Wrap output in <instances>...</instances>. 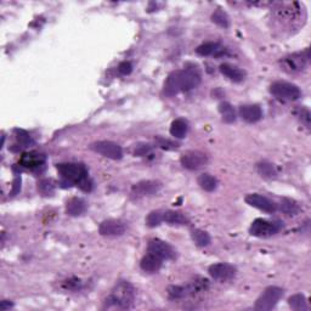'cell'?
Returning <instances> with one entry per match:
<instances>
[{"mask_svg":"<svg viewBox=\"0 0 311 311\" xmlns=\"http://www.w3.org/2000/svg\"><path fill=\"white\" fill-rule=\"evenodd\" d=\"M281 210L283 211L287 216H296L297 213H299L300 208L298 207V204L294 201L291 200H282L281 201Z\"/></svg>","mask_w":311,"mask_h":311,"instance_id":"f546056e","label":"cell"},{"mask_svg":"<svg viewBox=\"0 0 311 311\" xmlns=\"http://www.w3.org/2000/svg\"><path fill=\"white\" fill-rule=\"evenodd\" d=\"M220 72L223 73L226 78H229L231 82L241 83L246 79L247 73L246 70L240 68V67L231 65V63H223L220 65Z\"/></svg>","mask_w":311,"mask_h":311,"instance_id":"9a60e30c","label":"cell"},{"mask_svg":"<svg viewBox=\"0 0 311 311\" xmlns=\"http://www.w3.org/2000/svg\"><path fill=\"white\" fill-rule=\"evenodd\" d=\"M163 223V213L161 211H151V213L146 218V225L149 227H156L161 225Z\"/></svg>","mask_w":311,"mask_h":311,"instance_id":"1f68e13d","label":"cell"},{"mask_svg":"<svg viewBox=\"0 0 311 311\" xmlns=\"http://www.w3.org/2000/svg\"><path fill=\"white\" fill-rule=\"evenodd\" d=\"M191 237H192V241L196 243V246L198 247H207L210 245V236L209 233L206 232V231L196 229L194 230L191 232Z\"/></svg>","mask_w":311,"mask_h":311,"instance_id":"484cf974","label":"cell"},{"mask_svg":"<svg viewBox=\"0 0 311 311\" xmlns=\"http://www.w3.org/2000/svg\"><path fill=\"white\" fill-rule=\"evenodd\" d=\"M202 75L197 67H186L178 69L168 76L164 83L163 92L166 96L178 95L179 92L190 91L201 84Z\"/></svg>","mask_w":311,"mask_h":311,"instance_id":"6da1fadb","label":"cell"},{"mask_svg":"<svg viewBox=\"0 0 311 311\" xmlns=\"http://www.w3.org/2000/svg\"><path fill=\"white\" fill-rule=\"evenodd\" d=\"M90 149L92 151H95L96 153H100L104 157H107V158L111 159H121L123 157V150L122 147L118 145V143L113 142V141H107V140H102V141H96V142L91 143Z\"/></svg>","mask_w":311,"mask_h":311,"instance_id":"9c48e42d","label":"cell"},{"mask_svg":"<svg viewBox=\"0 0 311 311\" xmlns=\"http://www.w3.org/2000/svg\"><path fill=\"white\" fill-rule=\"evenodd\" d=\"M307 59H309V55L304 57L303 54H296V55L286 57L283 60V66L288 68L290 72H299L305 67Z\"/></svg>","mask_w":311,"mask_h":311,"instance_id":"ac0fdd59","label":"cell"},{"mask_svg":"<svg viewBox=\"0 0 311 311\" xmlns=\"http://www.w3.org/2000/svg\"><path fill=\"white\" fill-rule=\"evenodd\" d=\"M270 92L282 101H296L301 96L300 89L296 84L288 82H275L270 86Z\"/></svg>","mask_w":311,"mask_h":311,"instance_id":"277c9868","label":"cell"},{"mask_svg":"<svg viewBox=\"0 0 311 311\" xmlns=\"http://www.w3.org/2000/svg\"><path fill=\"white\" fill-rule=\"evenodd\" d=\"M163 221H165L168 225L173 226H184L188 225L190 220L184 213L178 210H166L163 213Z\"/></svg>","mask_w":311,"mask_h":311,"instance_id":"e0dca14e","label":"cell"},{"mask_svg":"<svg viewBox=\"0 0 311 311\" xmlns=\"http://www.w3.org/2000/svg\"><path fill=\"white\" fill-rule=\"evenodd\" d=\"M12 306V303H10L9 300H3L2 304H0V309H2L3 311L10 309V307Z\"/></svg>","mask_w":311,"mask_h":311,"instance_id":"f35d334b","label":"cell"},{"mask_svg":"<svg viewBox=\"0 0 311 311\" xmlns=\"http://www.w3.org/2000/svg\"><path fill=\"white\" fill-rule=\"evenodd\" d=\"M82 286H83V282L81 280H78V278H70V280L66 281L65 283H63V287L70 291L81 290Z\"/></svg>","mask_w":311,"mask_h":311,"instance_id":"e575fe53","label":"cell"},{"mask_svg":"<svg viewBox=\"0 0 311 311\" xmlns=\"http://www.w3.org/2000/svg\"><path fill=\"white\" fill-rule=\"evenodd\" d=\"M21 190V178H16L14 181V188H12V196H15L17 192H20Z\"/></svg>","mask_w":311,"mask_h":311,"instance_id":"74e56055","label":"cell"},{"mask_svg":"<svg viewBox=\"0 0 311 311\" xmlns=\"http://www.w3.org/2000/svg\"><path fill=\"white\" fill-rule=\"evenodd\" d=\"M162 188V184L156 180H143L137 182L131 187V195L134 197H146L153 196V195L158 194V191Z\"/></svg>","mask_w":311,"mask_h":311,"instance_id":"8fae6325","label":"cell"},{"mask_svg":"<svg viewBox=\"0 0 311 311\" xmlns=\"http://www.w3.org/2000/svg\"><path fill=\"white\" fill-rule=\"evenodd\" d=\"M211 21L223 28H227L230 26L229 16H227L225 11L220 10V9H218V10L214 11V14L211 15Z\"/></svg>","mask_w":311,"mask_h":311,"instance_id":"f1b7e54d","label":"cell"},{"mask_svg":"<svg viewBox=\"0 0 311 311\" xmlns=\"http://www.w3.org/2000/svg\"><path fill=\"white\" fill-rule=\"evenodd\" d=\"M54 188H55V185H54L53 180H49V179H44V180H41L39 184H38V190L43 195L53 194Z\"/></svg>","mask_w":311,"mask_h":311,"instance_id":"d6a6232c","label":"cell"},{"mask_svg":"<svg viewBox=\"0 0 311 311\" xmlns=\"http://www.w3.org/2000/svg\"><path fill=\"white\" fill-rule=\"evenodd\" d=\"M57 171L66 181L78 185L83 190L89 191L91 188V182L89 181L88 171L83 164L78 163H61L57 165Z\"/></svg>","mask_w":311,"mask_h":311,"instance_id":"3957f363","label":"cell"},{"mask_svg":"<svg viewBox=\"0 0 311 311\" xmlns=\"http://www.w3.org/2000/svg\"><path fill=\"white\" fill-rule=\"evenodd\" d=\"M288 304H290V306L292 307V309L298 310V311L309 309V306H307L306 298L304 294H294V296H292L290 299H288Z\"/></svg>","mask_w":311,"mask_h":311,"instance_id":"4316f807","label":"cell"},{"mask_svg":"<svg viewBox=\"0 0 311 311\" xmlns=\"http://www.w3.org/2000/svg\"><path fill=\"white\" fill-rule=\"evenodd\" d=\"M156 142H157V145H158L163 150H176L179 147L178 143L173 142V141H171V140L163 139V137H157Z\"/></svg>","mask_w":311,"mask_h":311,"instance_id":"836d02e7","label":"cell"},{"mask_svg":"<svg viewBox=\"0 0 311 311\" xmlns=\"http://www.w3.org/2000/svg\"><path fill=\"white\" fill-rule=\"evenodd\" d=\"M151 150H152V146L149 145V143H140V145L135 147V152L134 153H135L136 156H145Z\"/></svg>","mask_w":311,"mask_h":311,"instance_id":"d590c367","label":"cell"},{"mask_svg":"<svg viewBox=\"0 0 311 311\" xmlns=\"http://www.w3.org/2000/svg\"><path fill=\"white\" fill-rule=\"evenodd\" d=\"M118 70L124 76L130 75L131 70H133V65H131L129 61H123V62H121L119 66H118Z\"/></svg>","mask_w":311,"mask_h":311,"instance_id":"8d00e7d4","label":"cell"},{"mask_svg":"<svg viewBox=\"0 0 311 311\" xmlns=\"http://www.w3.org/2000/svg\"><path fill=\"white\" fill-rule=\"evenodd\" d=\"M180 163L187 171H198V169L203 168L208 163V157L206 153L201 152V151H187V152L182 153L180 157Z\"/></svg>","mask_w":311,"mask_h":311,"instance_id":"ba28073f","label":"cell"},{"mask_svg":"<svg viewBox=\"0 0 311 311\" xmlns=\"http://www.w3.org/2000/svg\"><path fill=\"white\" fill-rule=\"evenodd\" d=\"M197 182L202 190H204L207 192H213L214 190H217V187H218V180L210 174L200 175L197 179Z\"/></svg>","mask_w":311,"mask_h":311,"instance_id":"603a6c76","label":"cell"},{"mask_svg":"<svg viewBox=\"0 0 311 311\" xmlns=\"http://www.w3.org/2000/svg\"><path fill=\"white\" fill-rule=\"evenodd\" d=\"M127 225L126 223L121 220H115V219H108L102 221L100 224V227H99V231L102 236H121L126 232Z\"/></svg>","mask_w":311,"mask_h":311,"instance_id":"4fadbf2b","label":"cell"},{"mask_svg":"<svg viewBox=\"0 0 311 311\" xmlns=\"http://www.w3.org/2000/svg\"><path fill=\"white\" fill-rule=\"evenodd\" d=\"M188 131V123L187 121L178 118L172 123L171 126V135L174 136L175 139H184L187 135Z\"/></svg>","mask_w":311,"mask_h":311,"instance_id":"7402d4cb","label":"cell"},{"mask_svg":"<svg viewBox=\"0 0 311 311\" xmlns=\"http://www.w3.org/2000/svg\"><path fill=\"white\" fill-rule=\"evenodd\" d=\"M196 53L200 56H219L221 54L225 53L223 45L216 41H207V43L202 44L196 49Z\"/></svg>","mask_w":311,"mask_h":311,"instance_id":"d6986e66","label":"cell"},{"mask_svg":"<svg viewBox=\"0 0 311 311\" xmlns=\"http://www.w3.org/2000/svg\"><path fill=\"white\" fill-rule=\"evenodd\" d=\"M162 261L163 260L161 258L152 254V253H149V254H146L141 259L140 266L146 272H157L162 268Z\"/></svg>","mask_w":311,"mask_h":311,"instance_id":"ffe728a7","label":"cell"},{"mask_svg":"<svg viewBox=\"0 0 311 311\" xmlns=\"http://www.w3.org/2000/svg\"><path fill=\"white\" fill-rule=\"evenodd\" d=\"M86 210V202L82 198L73 197L67 202L66 204V211L70 217H78L82 216Z\"/></svg>","mask_w":311,"mask_h":311,"instance_id":"44dd1931","label":"cell"},{"mask_svg":"<svg viewBox=\"0 0 311 311\" xmlns=\"http://www.w3.org/2000/svg\"><path fill=\"white\" fill-rule=\"evenodd\" d=\"M246 202L249 206L254 207L259 210L266 211V213H275L277 210V204L274 201L259 194H251L246 196Z\"/></svg>","mask_w":311,"mask_h":311,"instance_id":"7c38bea8","label":"cell"},{"mask_svg":"<svg viewBox=\"0 0 311 311\" xmlns=\"http://www.w3.org/2000/svg\"><path fill=\"white\" fill-rule=\"evenodd\" d=\"M135 300V288L128 281H119L115 284L110 297L106 299L107 309H130Z\"/></svg>","mask_w":311,"mask_h":311,"instance_id":"7a4b0ae2","label":"cell"},{"mask_svg":"<svg viewBox=\"0 0 311 311\" xmlns=\"http://www.w3.org/2000/svg\"><path fill=\"white\" fill-rule=\"evenodd\" d=\"M219 112L225 123L230 124L236 121V112L233 110L232 105L229 104V102H221L219 105Z\"/></svg>","mask_w":311,"mask_h":311,"instance_id":"d4e9b609","label":"cell"},{"mask_svg":"<svg viewBox=\"0 0 311 311\" xmlns=\"http://www.w3.org/2000/svg\"><path fill=\"white\" fill-rule=\"evenodd\" d=\"M44 163H45V157L37 152L25 153L20 159V164L27 169H38L44 165Z\"/></svg>","mask_w":311,"mask_h":311,"instance_id":"2e32d148","label":"cell"},{"mask_svg":"<svg viewBox=\"0 0 311 311\" xmlns=\"http://www.w3.org/2000/svg\"><path fill=\"white\" fill-rule=\"evenodd\" d=\"M258 173L262 176V178H268V179L276 178V175H277V172H276V169H275V166L272 165L271 163H268V162L259 163Z\"/></svg>","mask_w":311,"mask_h":311,"instance_id":"83f0119b","label":"cell"},{"mask_svg":"<svg viewBox=\"0 0 311 311\" xmlns=\"http://www.w3.org/2000/svg\"><path fill=\"white\" fill-rule=\"evenodd\" d=\"M15 134H16V139H17L18 143H20V145H22L23 147H28V146L33 145V143H34L33 139H32V136L27 133V131L21 130V129H16Z\"/></svg>","mask_w":311,"mask_h":311,"instance_id":"4dcf8cb0","label":"cell"},{"mask_svg":"<svg viewBox=\"0 0 311 311\" xmlns=\"http://www.w3.org/2000/svg\"><path fill=\"white\" fill-rule=\"evenodd\" d=\"M283 297V290L280 287L271 286L262 292V294L255 301V310L268 311L274 309L276 304Z\"/></svg>","mask_w":311,"mask_h":311,"instance_id":"5b68a950","label":"cell"},{"mask_svg":"<svg viewBox=\"0 0 311 311\" xmlns=\"http://www.w3.org/2000/svg\"><path fill=\"white\" fill-rule=\"evenodd\" d=\"M168 296L171 299H182V298L192 296L190 284L187 286H171L168 288Z\"/></svg>","mask_w":311,"mask_h":311,"instance_id":"cb8c5ba5","label":"cell"},{"mask_svg":"<svg viewBox=\"0 0 311 311\" xmlns=\"http://www.w3.org/2000/svg\"><path fill=\"white\" fill-rule=\"evenodd\" d=\"M208 274L213 280L224 283V282L233 280L237 274V270L235 266L229 264V262H217V264L209 266Z\"/></svg>","mask_w":311,"mask_h":311,"instance_id":"52a82bcc","label":"cell"},{"mask_svg":"<svg viewBox=\"0 0 311 311\" xmlns=\"http://www.w3.org/2000/svg\"><path fill=\"white\" fill-rule=\"evenodd\" d=\"M149 253H152L161 258L162 260H173L175 259L176 252L173 247L162 240H151L149 243Z\"/></svg>","mask_w":311,"mask_h":311,"instance_id":"30bf717a","label":"cell"},{"mask_svg":"<svg viewBox=\"0 0 311 311\" xmlns=\"http://www.w3.org/2000/svg\"><path fill=\"white\" fill-rule=\"evenodd\" d=\"M240 117L247 123H256L262 118V111L258 105H242L240 107Z\"/></svg>","mask_w":311,"mask_h":311,"instance_id":"5bb4252c","label":"cell"},{"mask_svg":"<svg viewBox=\"0 0 311 311\" xmlns=\"http://www.w3.org/2000/svg\"><path fill=\"white\" fill-rule=\"evenodd\" d=\"M282 229V224L276 220L256 219L252 223L249 232L255 237H270Z\"/></svg>","mask_w":311,"mask_h":311,"instance_id":"8992f818","label":"cell"}]
</instances>
